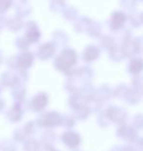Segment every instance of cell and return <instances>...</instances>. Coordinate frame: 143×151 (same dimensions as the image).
Here are the masks:
<instances>
[{"label":"cell","instance_id":"cell-1","mask_svg":"<svg viewBox=\"0 0 143 151\" xmlns=\"http://www.w3.org/2000/svg\"><path fill=\"white\" fill-rule=\"evenodd\" d=\"M124 20H125V18H124L123 15H121V14L116 15L115 17L113 18V25L115 27H120L121 25L124 24Z\"/></svg>","mask_w":143,"mask_h":151},{"label":"cell","instance_id":"cell-2","mask_svg":"<svg viewBox=\"0 0 143 151\" xmlns=\"http://www.w3.org/2000/svg\"><path fill=\"white\" fill-rule=\"evenodd\" d=\"M137 65H133L132 63V65H131V70L132 72H137L139 71V70L141 69V67H142V63L141 62H139V60H137Z\"/></svg>","mask_w":143,"mask_h":151}]
</instances>
